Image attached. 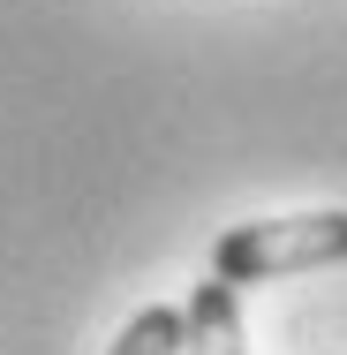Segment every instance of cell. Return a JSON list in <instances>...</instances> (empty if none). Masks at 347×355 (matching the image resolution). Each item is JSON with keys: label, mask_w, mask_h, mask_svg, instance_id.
Wrapping results in <instances>:
<instances>
[{"label": "cell", "mask_w": 347, "mask_h": 355, "mask_svg": "<svg viewBox=\"0 0 347 355\" xmlns=\"http://www.w3.org/2000/svg\"><path fill=\"white\" fill-rule=\"evenodd\" d=\"M317 265H347V212H287V219H242L211 242V280L257 287L287 280V272H317Z\"/></svg>", "instance_id": "6da1fadb"}, {"label": "cell", "mask_w": 347, "mask_h": 355, "mask_svg": "<svg viewBox=\"0 0 347 355\" xmlns=\"http://www.w3.org/2000/svg\"><path fill=\"white\" fill-rule=\"evenodd\" d=\"M181 355H249L242 333V287L226 280H197L189 310H181Z\"/></svg>", "instance_id": "7a4b0ae2"}, {"label": "cell", "mask_w": 347, "mask_h": 355, "mask_svg": "<svg viewBox=\"0 0 347 355\" xmlns=\"http://www.w3.org/2000/svg\"><path fill=\"white\" fill-rule=\"evenodd\" d=\"M114 355H181V310H174V302H151V310H136V318L121 325Z\"/></svg>", "instance_id": "3957f363"}]
</instances>
